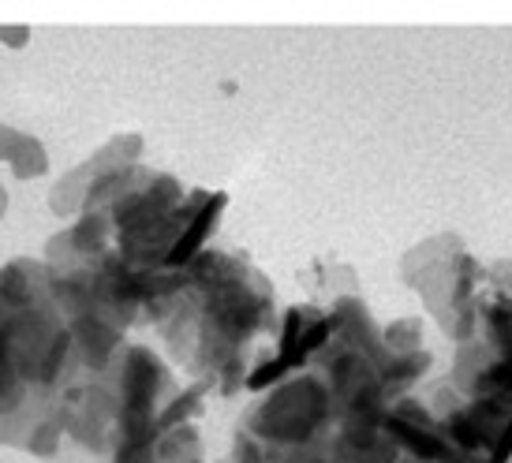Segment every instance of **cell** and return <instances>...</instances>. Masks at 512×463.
<instances>
[{
    "label": "cell",
    "instance_id": "1",
    "mask_svg": "<svg viewBox=\"0 0 512 463\" xmlns=\"http://www.w3.org/2000/svg\"><path fill=\"white\" fill-rule=\"evenodd\" d=\"M154 322L169 333L176 355L217 381L221 393H232L243 378L247 344L270 325L273 288L243 258L221 251H202L184 269L161 273L154 299Z\"/></svg>",
    "mask_w": 512,
    "mask_h": 463
},
{
    "label": "cell",
    "instance_id": "2",
    "mask_svg": "<svg viewBox=\"0 0 512 463\" xmlns=\"http://www.w3.org/2000/svg\"><path fill=\"white\" fill-rule=\"evenodd\" d=\"M400 277L412 292H419L434 322L453 337V344L475 337L486 266L464 247V239L456 232H441V236L415 243L400 258Z\"/></svg>",
    "mask_w": 512,
    "mask_h": 463
},
{
    "label": "cell",
    "instance_id": "3",
    "mask_svg": "<svg viewBox=\"0 0 512 463\" xmlns=\"http://www.w3.org/2000/svg\"><path fill=\"white\" fill-rule=\"evenodd\" d=\"M329 426H333V400H329L322 378L307 366L281 385H273L270 396H262L251 407L243 434L270 449H299V445L322 441Z\"/></svg>",
    "mask_w": 512,
    "mask_h": 463
},
{
    "label": "cell",
    "instance_id": "4",
    "mask_svg": "<svg viewBox=\"0 0 512 463\" xmlns=\"http://www.w3.org/2000/svg\"><path fill=\"white\" fill-rule=\"evenodd\" d=\"M333 337V310H322L314 303H299L288 307L281 318V337H277V351L273 359L251 370L247 389H266V385H281L285 378L307 370L314 363V355L326 348V340Z\"/></svg>",
    "mask_w": 512,
    "mask_h": 463
},
{
    "label": "cell",
    "instance_id": "5",
    "mask_svg": "<svg viewBox=\"0 0 512 463\" xmlns=\"http://www.w3.org/2000/svg\"><path fill=\"white\" fill-rule=\"evenodd\" d=\"M139 157H143V135H135V131H124V135H116L101 146L94 157H86L79 169H72L64 180L49 191V206L57 217H75V213H83V202H86V191H90V183L105 176V172H116V169H131V165H139Z\"/></svg>",
    "mask_w": 512,
    "mask_h": 463
},
{
    "label": "cell",
    "instance_id": "6",
    "mask_svg": "<svg viewBox=\"0 0 512 463\" xmlns=\"http://www.w3.org/2000/svg\"><path fill=\"white\" fill-rule=\"evenodd\" d=\"M430 351H415V355H404V359H393L389 370H385V400L397 404L404 396H412V389L427 378L430 370Z\"/></svg>",
    "mask_w": 512,
    "mask_h": 463
},
{
    "label": "cell",
    "instance_id": "7",
    "mask_svg": "<svg viewBox=\"0 0 512 463\" xmlns=\"http://www.w3.org/2000/svg\"><path fill=\"white\" fill-rule=\"evenodd\" d=\"M157 463H206L202 460V437L187 422L176 430H165L157 437Z\"/></svg>",
    "mask_w": 512,
    "mask_h": 463
},
{
    "label": "cell",
    "instance_id": "8",
    "mask_svg": "<svg viewBox=\"0 0 512 463\" xmlns=\"http://www.w3.org/2000/svg\"><path fill=\"white\" fill-rule=\"evenodd\" d=\"M12 172L15 180H42L45 172H49V150L42 146V139H34V135H19L15 142V154H12Z\"/></svg>",
    "mask_w": 512,
    "mask_h": 463
},
{
    "label": "cell",
    "instance_id": "9",
    "mask_svg": "<svg viewBox=\"0 0 512 463\" xmlns=\"http://www.w3.org/2000/svg\"><path fill=\"white\" fill-rule=\"evenodd\" d=\"M382 344L393 359H404V355H415L423 351V318H397L382 329Z\"/></svg>",
    "mask_w": 512,
    "mask_h": 463
},
{
    "label": "cell",
    "instance_id": "10",
    "mask_svg": "<svg viewBox=\"0 0 512 463\" xmlns=\"http://www.w3.org/2000/svg\"><path fill=\"white\" fill-rule=\"evenodd\" d=\"M60 441H64V419H60V411H53V415H42V419L30 426L23 449H27L30 456L49 460V456H57L60 452Z\"/></svg>",
    "mask_w": 512,
    "mask_h": 463
},
{
    "label": "cell",
    "instance_id": "11",
    "mask_svg": "<svg viewBox=\"0 0 512 463\" xmlns=\"http://www.w3.org/2000/svg\"><path fill=\"white\" fill-rule=\"evenodd\" d=\"M19 127H12V124H0V165H8L12 161V154H15V142H19Z\"/></svg>",
    "mask_w": 512,
    "mask_h": 463
},
{
    "label": "cell",
    "instance_id": "12",
    "mask_svg": "<svg viewBox=\"0 0 512 463\" xmlns=\"http://www.w3.org/2000/svg\"><path fill=\"white\" fill-rule=\"evenodd\" d=\"M30 38V27H0V42L12 45V49H23Z\"/></svg>",
    "mask_w": 512,
    "mask_h": 463
},
{
    "label": "cell",
    "instance_id": "13",
    "mask_svg": "<svg viewBox=\"0 0 512 463\" xmlns=\"http://www.w3.org/2000/svg\"><path fill=\"white\" fill-rule=\"evenodd\" d=\"M4 213H8V191H4V183H0V221H4Z\"/></svg>",
    "mask_w": 512,
    "mask_h": 463
},
{
    "label": "cell",
    "instance_id": "14",
    "mask_svg": "<svg viewBox=\"0 0 512 463\" xmlns=\"http://www.w3.org/2000/svg\"><path fill=\"white\" fill-rule=\"evenodd\" d=\"M509 463H512V460H509Z\"/></svg>",
    "mask_w": 512,
    "mask_h": 463
}]
</instances>
